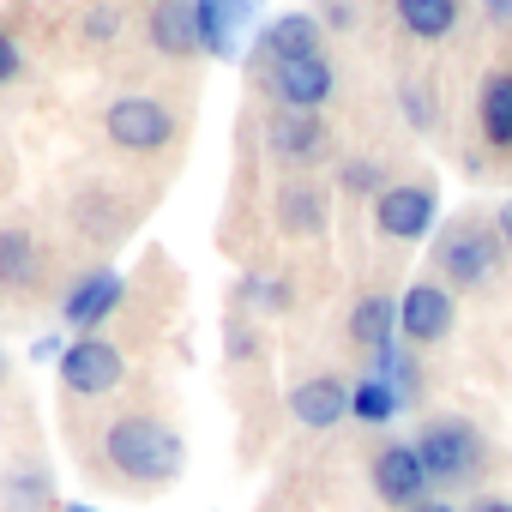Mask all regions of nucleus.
Returning a JSON list of instances; mask_svg holds the SVG:
<instances>
[{"label":"nucleus","mask_w":512,"mask_h":512,"mask_svg":"<svg viewBox=\"0 0 512 512\" xmlns=\"http://www.w3.org/2000/svg\"><path fill=\"white\" fill-rule=\"evenodd\" d=\"M103 464H109L115 482L151 494V488H169V482L181 476L187 446H181V434H175L163 416L127 410V416H115V422L103 428Z\"/></svg>","instance_id":"1"},{"label":"nucleus","mask_w":512,"mask_h":512,"mask_svg":"<svg viewBox=\"0 0 512 512\" xmlns=\"http://www.w3.org/2000/svg\"><path fill=\"white\" fill-rule=\"evenodd\" d=\"M410 446H416L434 488H470L488 470V434L470 416H428Z\"/></svg>","instance_id":"2"},{"label":"nucleus","mask_w":512,"mask_h":512,"mask_svg":"<svg viewBox=\"0 0 512 512\" xmlns=\"http://www.w3.org/2000/svg\"><path fill=\"white\" fill-rule=\"evenodd\" d=\"M434 272H440L446 290H482L500 272V229L476 211L452 217L434 241Z\"/></svg>","instance_id":"3"},{"label":"nucleus","mask_w":512,"mask_h":512,"mask_svg":"<svg viewBox=\"0 0 512 512\" xmlns=\"http://www.w3.org/2000/svg\"><path fill=\"white\" fill-rule=\"evenodd\" d=\"M103 139L115 151H127V157H157V151H169L181 139V121H175L169 103H157L145 91H127V97H115L103 109Z\"/></svg>","instance_id":"4"},{"label":"nucleus","mask_w":512,"mask_h":512,"mask_svg":"<svg viewBox=\"0 0 512 512\" xmlns=\"http://www.w3.org/2000/svg\"><path fill=\"white\" fill-rule=\"evenodd\" d=\"M61 386H67V398H85V404L91 398H109V392L127 386V356L109 338L85 332V338H73L61 350Z\"/></svg>","instance_id":"5"},{"label":"nucleus","mask_w":512,"mask_h":512,"mask_svg":"<svg viewBox=\"0 0 512 512\" xmlns=\"http://www.w3.org/2000/svg\"><path fill=\"white\" fill-rule=\"evenodd\" d=\"M266 91H272L278 109L320 115L332 103V91H338V67H332L326 49L320 55H302V61H278V67H266Z\"/></svg>","instance_id":"6"},{"label":"nucleus","mask_w":512,"mask_h":512,"mask_svg":"<svg viewBox=\"0 0 512 512\" xmlns=\"http://www.w3.org/2000/svg\"><path fill=\"white\" fill-rule=\"evenodd\" d=\"M266 151L284 163V169H326L338 157V139L320 115H296V109H278L266 121Z\"/></svg>","instance_id":"7"},{"label":"nucleus","mask_w":512,"mask_h":512,"mask_svg":"<svg viewBox=\"0 0 512 512\" xmlns=\"http://www.w3.org/2000/svg\"><path fill=\"white\" fill-rule=\"evenodd\" d=\"M452 326H458V302H452V290H446L440 278H416V284L398 296V338H404V344H416V350L446 344Z\"/></svg>","instance_id":"8"},{"label":"nucleus","mask_w":512,"mask_h":512,"mask_svg":"<svg viewBox=\"0 0 512 512\" xmlns=\"http://www.w3.org/2000/svg\"><path fill=\"white\" fill-rule=\"evenodd\" d=\"M368 482H374V494H380L392 512H416V506H428V494H434V482H428V470H422V458H416L410 440H386V446L368 458Z\"/></svg>","instance_id":"9"},{"label":"nucleus","mask_w":512,"mask_h":512,"mask_svg":"<svg viewBox=\"0 0 512 512\" xmlns=\"http://www.w3.org/2000/svg\"><path fill=\"white\" fill-rule=\"evenodd\" d=\"M434 181H392L380 199H374V229L386 241H422L428 223H434Z\"/></svg>","instance_id":"10"},{"label":"nucleus","mask_w":512,"mask_h":512,"mask_svg":"<svg viewBox=\"0 0 512 512\" xmlns=\"http://www.w3.org/2000/svg\"><path fill=\"white\" fill-rule=\"evenodd\" d=\"M290 416H296L302 428H314V434H332V428L350 416V380H338V374H308V380H296V386H290Z\"/></svg>","instance_id":"11"},{"label":"nucleus","mask_w":512,"mask_h":512,"mask_svg":"<svg viewBox=\"0 0 512 512\" xmlns=\"http://www.w3.org/2000/svg\"><path fill=\"white\" fill-rule=\"evenodd\" d=\"M253 49H260L266 67L302 61V55H320V49H326V25H320V13H278L272 25H260Z\"/></svg>","instance_id":"12"},{"label":"nucleus","mask_w":512,"mask_h":512,"mask_svg":"<svg viewBox=\"0 0 512 512\" xmlns=\"http://www.w3.org/2000/svg\"><path fill=\"white\" fill-rule=\"evenodd\" d=\"M326 217H332V193H326L320 181L296 175V181L278 187V229H284V235L314 241V235H326Z\"/></svg>","instance_id":"13"},{"label":"nucleus","mask_w":512,"mask_h":512,"mask_svg":"<svg viewBox=\"0 0 512 512\" xmlns=\"http://www.w3.org/2000/svg\"><path fill=\"white\" fill-rule=\"evenodd\" d=\"M476 133L494 157H512V61H500L476 91Z\"/></svg>","instance_id":"14"},{"label":"nucleus","mask_w":512,"mask_h":512,"mask_svg":"<svg viewBox=\"0 0 512 512\" xmlns=\"http://www.w3.org/2000/svg\"><path fill=\"white\" fill-rule=\"evenodd\" d=\"M193 13H199V49L229 61V55L241 49L247 19L260 13V0H193Z\"/></svg>","instance_id":"15"},{"label":"nucleus","mask_w":512,"mask_h":512,"mask_svg":"<svg viewBox=\"0 0 512 512\" xmlns=\"http://www.w3.org/2000/svg\"><path fill=\"white\" fill-rule=\"evenodd\" d=\"M121 296H127L121 272H85V278L67 290L61 314H67V326H79V332H97V326H103V320L121 308Z\"/></svg>","instance_id":"16"},{"label":"nucleus","mask_w":512,"mask_h":512,"mask_svg":"<svg viewBox=\"0 0 512 512\" xmlns=\"http://www.w3.org/2000/svg\"><path fill=\"white\" fill-rule=\"evenodd\" d=\"M350 344L368 350L374 362L392 356V350H398V302L380 296V290H362L356 308H350Z\"/></svg>","instance_id":"17"},{"label":"nucleus","mask_w":512,"mask_h":512,"mask_svg":"<svg viewBox=\"0 0 512 512\" xmlns=\"http://www.w3.org/2000/svg\"><path fill=\"white\" fill-rule=\"evenodd\" d=\"M392 19L410 43H446L464 19V0H392Z\"/></svg>","instance_id":"18"},{"label":"nucleus","mask_w":512,"mask_h":512,"mask_svg":"<svg viewBox=\"0 0 512 512\" xmlns=\"http://www.w3.org/2000/svg\"><path fill=\"white\" fill-rule=\"evenodd\" d=\"M151 49L157 55H193L199 49V13H193V0H157V7H151Z\"/></svg>","instance_id":"19"},{"label":"nucleus","mask_w":512,"mask_h":512,"mask_svg":"<svg viewBox=\"0 0 512 512\" xmlns=\"http://www.w3.org/2000/svg\"><path fill=\"white\" fill-rule=\"evenodd\" d=\"M43 272V247L31 229H0V290H31Z\"/></svg>","instance_id":"20"},{"label":"nucleus","mask_w":512,"mask_h":512,"mask_svg":"<svg viewBox=\"0 0 512 512\" xmlns=\"http://www.w3.org/2000/svg\"><path fill=\"white\" fill-rule=\"evenodd\" d=\"M398 410H404V398H398V386H392L386 374H362V380H350V416H356L362 428H386Z\"/></svg>","instance_id":"21"},{"label":"nucleus","mask_w":512,"mask_h":512,"mask_svg":"<svg viewBox=\"0 0 512 512\" xmlns=\"http://www.w3.org/2000/svg\"><path fill=\"white\" fill-rule=\"evenodd\" d=\"M0 506L7 512H55V482L43 464H25V470H7L0 476Z\"/></svg>","instance_id":"22"},{"label":"nucleus","mask_w":512,"mask_h":512,"mask_svg":"<svg viewBox=\"0 0 512 512\" xmlns=\"http://www.w3.org/2000/svg\"><path fill=\"white\" fill-rule=\"evenodd\" d=\"M338 187H344L350 199H380L392 181H386V169H380L374 157H344V163H338Z\"/></svg>","instance_id":"23"},{"label":"nucleus","mask_w":512,"mask_h":512,"mask_svg":"<svg viewBox=\"0 0 512 512\" xmlns=\"http://www.w3.org/2000/svg\"><path fill=\"white\" fill-rule=\"evenodd\" d=\"M398 103H404V121H410V127H428V121H434L428 85H404V91H398Z\"/></svg>","instance_id":"24"},{"label":"nucleus","mask_w":512,"mask_h":512,"mask_svg":"<svg viewBox=\"0 0 512 512\" xmlns=\"http://www.w3.org/2000/svg\"><path fill=\"white\" fill-rule=\"evenodd\" d=\"M320 25H332V31H356V25H362L356 0H320Z\"/></svg>","instance_id":"25"},{"label":"nucleus","mask_w":512,"mask_h":512,"mask_svg":"<svg viewBox=\"0 0 512 512\" xmlns=\"http://www.w3.org/2000/svg\"><path fill=\"white\" fill-rule=\"evenodd\" d=\"M19 73H25V55H19V43L7 31H0V85H13Z\"/></svg>","instance_id":"26"},{"label":"nucleus","mask_w":512,"mask_h":512,"mask_svg":"<svg viewBox=\"0 0 512 512\" xmlns=\"http://www.w3.org/2000/svg\"><path fill=\"white\" fill-rule=\"evenodd\" d=\"M115 31H121V19H115V13H91V37H97V43H103V37H115Z\"/></svg>","instance_id":"27"},{"label":"nucleus","mask_w":512,"mask_h":512,"mask_svg":"<svg viewBox=\"0 0 512 512\" xmlns=\"http://www.w3.org/2000/svg\"><path fill=\"white\" fill-rule=\"evenodd\" d=\"M482 13H488L494 25H512V0H482Z\"/></svg>","instance_id":"28"},{"label":"nucleus","mask_w":512,"mask_h":512,"mask_svg":"<svg viewBox=\"0 0 512 512\" xmlns=\"http://www.w3.org/2000/svg\"><path fill=\"white\" fill-rule=\"evenodd\" d=\"M470 512H512V500H500V494H482V500H476Z\"/></svg>","instance_id":"29"},{"label":"nucleus","mask_w":512,"mask_h":512,"mask_svg":"<svg viewBox=\"0 0 512 512\" xmlns=\"http://www.w3.org/2000/svg\"><path fill=\"white\" fill-rule=\"evenodd\" d=\"M416 512H458V506H440V500H428V506H416Z\"/></svg>","instance_id":"30"},{"label":"nucleus","mask_w":512,"mask_h":512,"mask_svg":"<svg viewBox=\"0 0 512 512\" xmlns=\"http://www.w3.org/2000/svg\"><path fill=\"white\" fill-rule=\"evenodd\" d=\"M61 512H97V506H61Z\"/></svg>","instance_id":"31"},{"label":"nucleus","mask_w":512,"mask_h":512,"mask_svg":"<svg viewBox=\"0 0 512 512\" xmlns=\"http://www.w3.org/2000/svg\"><path fill=\"white\" fill-rule=\"evenodd\" d=\"M0 380H7V350H0Z\"/></svg>","instance_id":"32"}]
</instances>
